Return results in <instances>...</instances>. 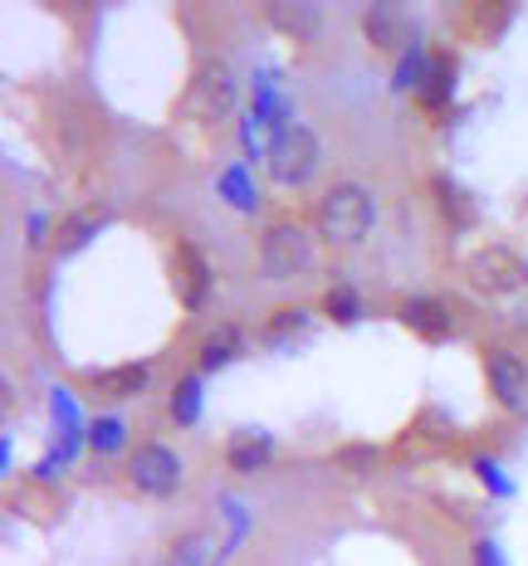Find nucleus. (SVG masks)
<instances>
[{
	"label": "nucleus",
	"instance_id": "obj_1",
	"mask_svg": "<svg viewBox=\"0 0 528 566\" xmlns=\"http://www.w3.org/2000/svg\"><path fill=\"white\" fill-rule=\"evenodd\" d=\"M313 226H319V240L333 244V250H358V244L372 234V226H377V196H372L362 181L328 186Z\"/></svg>",
	"mask_w": 528,
	"mask_h": 566
},
{
	"label": "nucleus",
	"instance_id": "obj_2",
	"mask_svg": "<svg viewBox=\"0 0 528 566\" xmlns=\"http://www.w3.org/2000/svg\"><path fill=\"white\" fill-rule=\"evenodd\" d=\"M319 264V234L299 220H275V226L260 230V274L284 283L299 279Z\"/></svg>",
	"mask_w": 528,
	"mask_h": 566
},
{
	"label": "nucleus",
	"instance_id": "obj_3",
	"mask_svg": "<svg viewBox=\"0 0 528 566\" xmlns=\"http://www.w3.org/2000/svg\"><path fill=\"white\" fill-rule=\"evenodd\" d=\"M269 176H275L279 186H289V191H299V186H309L313 176H319V161H323V147H319V133H313L309 123H289L284 133L269 137Z\"/></svg>",
	"mask_w": 528,
	"mask_h": 566
},
{
	"label": "nucleus",
	"instance_id": "obj_4",
	"mask_svg": "<svg viewBox=\"0 0 528 566\" xmlns=\"http://www.w3.org/2000/svg\"><path fill=\"white\" fill-rule=\"evenodd\" d=\"M465 283L485 298H514L528 289V259L509 244H485L465 259Z\"/></svg>",
	"mask_w": 528,
	"mask_h": 566
},
{
	"label": "nucleus",
	"instance_id": "obj_5",
	"mask_svg": "<svg viewBox=\"0 0 528 566\" xmlns=\"http://www.w3.org/2000/svg\"><path fill=\"white\" fill-rule=\"evenodd\" d=\"M127 479H133V489L147 493V499H172L186 479V464L172 444L152 440V444H143V450H133V459H127Z\"/></svg>",
	"mask_w": 528,
	"mask_h": 566
},
{
	"label": "nucleus",
	"instance_id": "obj_6",
	"mask_svg": "<svg viewBox=\"0 0 528 566\" xmlns=\"http://www.w3.org/2000/svg\"><path fill=\"white\" fill-rule=\"evenodd\" d=\"M235 98H240V84H235V74L226 64H201L191 78V88H186V103L182 108L191 117H201V123H216V117H226L235 108Z\"/></svg>",
	"mask_w": 528,
	"mask_h": 566
},
{
	"label": "nucleus",
	"instance_id": "obj_7",
	"mask_svg": "<svg viewBox=\"0 0 528 566\" xmlns=\"http://www.w3.org/2000/svg\"><path fill=\"white\" fill-rule=\"evenodd\" d=\"M485 381L509 416L528 410V361L514 347H485Z\"/></svg>",
	"mask_w": 528,
	"mask_h": 566
},
{
	"label": "nucleus",
	"instance_id": "obj_8",
	"mask_svg": "<svg viewBox=\"0 0 528 566\" xmlns=\"http://www.w3.org/2000/svg\"><path fill=\"white\" fill-rule=\"evenodd\" d=\"M210 289H216V269L201 254V244L176 240V298H182V308L201 313L210 303Z\"/></svg>",
	"mask_w": 528,
	"mask_h": 566
},
{
	"label": "nucleus",
	"instance_id": "obj_9",
	"mask_svg": "<svg viewBox=\"0 0 528 566\" xmlns=\"http://www.w3.org/2000/svg\"><path fill=\"white\" fill-rule=\"evenodd\" d=\"M362 34L382 54H402L406 44H416V25H411L406 6H367L362 10Z\"/></svg>",
	"mask_w": 528,
	"mask_h": 566
},
{
	"label": "nucleus",
	"instance_id": "obj_10",
	"mask_svg": "<svg viewBox=\"0 0 528 566\" xmlns=\"http://www.w3.org/2000/svg\"><path fill=\"white\" fill-rule=\"evenodd\" d=\"M255 117H260V127H269V137L275 133H284L289 123H299L289 108V98H284V88H279V69L275 64H265V69H255Z\"/></svg>",
	"mask_w": 528,
	"mask_h": 566
},
{
	"label": "nucleus",
	"instance_id": "obj_11",
	"mask_svg": "<svg viewBox=\"0 0 528 566\" xmlns=\"http://www.w3.org/2000/svg\"><path fill=\"white\" fill-rule=\"evenodd\" d=\"M396 317H402V327H411V333L426 337V342H445V337L455 333L451 308H445L441 298H431V293H416V298H406Z\"/></svg>",
	"mask_w": 528,
	"mask_h": 566
},
{
	"label": "nucleus",
	"instance_id": "obj_12",
	"mask_svg": "<svg viewBox=\"0 0 528 566\" xmlns=\"http://www.w3.org/2000/svg\"><path fill=\"white\" fill-rule=\"evenodd\" d=\"M275 459V434L260 430V424H240V430L226 440V464L235 474H255L260 464Z\"/></svg>",
	"mask_w": 528,
	"mask_h": 566
},
{
	"label": "nucleus",
	"instance_id": "obj_13",
	"mask_svg": "<svg viewBox=\"0 0 528 566\" xmlns=\"http://www.w3.org/2000/svg\"><path fill=\"white\" fill-rule=\"evenodd\" d=\"M240 352H245L240 323H220L216 333H206V337H201V352H196V371H201V376L226 371L230 361H240Z\"/></svg>",
	"mask_w": 528,
	"mask_h": 566
},
{
	"label": "nucleus",
	"instance_id": "obj_14",
	"mask_svg": "<svg viewBox=\"0 0 528 566\" xmlns=\"http://www.w3.org/2000/svg\"><path fill=\"white\" fill-rule=\"evenodd\" d=\"M265 15L275 30H284L289 40H303V44L319 40V30H323V6H313V0H303V6L275 0V6H265Z\"/></svg>",
	"mask_w": 528,
	"mask_h": 566
},
{
	"label": "nucleus",
	"instance_id": "obj_15",
	"mask_svg": "<svg viewBox=\"0 0 528 566\" xmlns=\"http://www.w3.org/2000/svg\"><path fill=\"white\" fill-rule=\"evenodd\" d=\"M93 386H99V396H108V400H133L152 386V361H123V367L93 371Z\"/></svg>",
	"mask_w": 528,
	"mask_h": 566
},
{
	"label": "nucleus",
	"instance_id": "obj_16",
	"mask_svg": "<svg viewBox=\"0 0 528 566\" xmlns=\"http://www.w3.org/2000/svg\"><path fill=\"white\" fill-rule=\"evenodd\" d=\"M201 410H206V376H201V371L176 376V386H172V396H167V416H172V424L191 430V424L201 420Z\"/></svg>",
	"mask_w": 528,
	"mask_h": 566
},
{
	"label": "nucleus",
	"instance_id": "obj_17",
	"mask_svg": "<svg viewBox=\"0 0 528 566\" xmlns=\"http://www.w3.org/2000/svg\"><path fill=\"white\" fill-rule=\"evenodd\" d=\"M216 196L226 200L230 210H240V216H255V210H260V186H255V176H250L245 161H230V167H220Z\"/></svg>",
	"mask_w": 528,
	"mask_h": 566
},
{
	"label": "nucleus",
	"instance_id": "obj_18",
	"mask_svg": "<svg viewBox=\"0 0 528 566\" xmlns=\"http://www.w3.org/2000/svg\"><path fill=\"white\" fill-rule=\"evenodd\" d=\"M455 88H460V59H455V54H436V69H431L426 88H421L416 98H421V108H426V113H445L455 103Z\"/></svg>",
	"mask_w": 528,
	"mask_h": 566
},
{
	"label": "nucleus",
	"instance_id": "obj_19",
	"mask_svg": "<svg viewBox=\"0 0 528 566\" xmlns=\"http://www.w3.org/2000/svg\"><path fill=\"white\" fill-rule=\"evenodd\" d=\"M431 196H436L441 216L451 220L455 230H469V226L479 220L475 196H469V191H465V181H455V176H436V181H431Z\"/></svg>",
	"mask_w": 528,
	"mask_h": 566
},
{
	"label": "nucleus",
	"instance_id": "obj_20",
	"mask_svg": "<svg viewBox=\"0 0 528 566\" xmlns=\"http://www.w3.org/2000/svg\"><path fill=\"white\" fill-rule=\"evenodd\" d=\"M431 69H436V50H426V44H406L402 54H396V69H392V93H421L431 78Z\"/></svg>",
	"mask_w": 528,
	"mask_h": 566
},
{
	"label": "nucleus",
	"instance_id": "obj_21",
	"mask_svg": "<svg viewBox=\"0 0 528 566\" xmlns=\"http://www.w3.org/2000/svg\"><path fill=\"white\" fill-rule=\"evenodd\" d=\"M323 313H328V323H343V327H358V323H362V317H367V303H362L358 283H348V279L328 283V293H323Z\"/></svg>",
	"mask_w": 528,
	"mask_h": 566
},
{
	"label": "nucleus",
	"instance_id": "obj_22",
	"mask_svg": "<svg viewBox=\"0 0 528 566\" xmlns=\"http://www.w3.org/2000/svg\"><path fill=\"white\" fill-rule=\"evenodd\" d=\"M167 566H226V557H220V547L206 533H186L172 542Z\"/></svg>",
	"mask_w": 528,
	"mask_h": 566
},
{
	"label": "nucleus",
	"instance_id": "obj_23",
	"mask_svg": "<svg viewBox=\"0 0 528 566\" xmlns=\"http://www.w3.org/2000/svg\"><path fill=\"white\" fill-rule=\"evenodd\" d=\"M50 416H54V434L59 440H89V424L79 416V400L64 386H50Z\"/></svg>",
	"mask_w": 528,
	"mask_h": 566
},
{
	"label": "nucleus",
	"instance_id": "obj_24",
	"mask_svg": "<svg viewBox=\"0 0 528 566\" xmlns=\"http://www.w3.org/2000/svg\"><path fill=\"white\" fill-rule=\"evenodd\" d=\"M89 450L103 454V459L123 454L127 450V420L123 416H93L89 420Z\"/></svg>",
	"mask_w": 528,
	"mask_h": 566
},
{
	"label": "nucleus",
	"instance_id": "obj_25",
	"mask_svg": "<svg viewBox=\"0 0 528 566\" xmlns=\"http://www.w3.org/2000/svg\"><path fill=\"white\" fill-rule=\"evenodd\" d=\"M303 327H309V308H279V313H269V323H265V342L269 347H284Z\"/></svg>",
	"mask_w": 528,
	"mask_h": 566
},
{
	"label": "nucleus",
	"instance_id": "obj_26",
	"mask_svg": "<svg viewBox=\"0 0 528 566\" xmlns=\"http://www.w3.org/2000/svg\"><path fill=\"white\" fill-rule=\"evenodd\" d=\"M220 513H226V542H220V557H230V552L245 542V533H250V513H245V503H235V499H220Z\"/></svg>",
	"mask_w": 528,
	"mask_h": 566
},
{
	"label": "nucleus",
	"instance_id": "obj_27",
	"mask_svg": "<svg viewBox=\"0 0 528 566\" xmlns=\"http://www.w3.org/2000/svg\"><path fill=\"white\" fill-rule=\"evenodd\" d=\"M103 226H108L103 216H74V220L64 226V244H59V250H64V254H79V250H84V244L93 240V234H103Z\"/></svg>",
	"mask_w": 528,
	"mask_h": 566
},
{
	"label": "nucleus",
	"instance_id": "obj_28",
	"mask_svg": "<svg viewBox=\"0 0 528 566\" xmlns=\"http://www.w3.org/2000/svg\"><path fill=\"white\" fill-rule=\"evenodd\" d=\"M475 474H479V483H485L495 499H514V479L504 474V464H495L489 454H475Z\"/></svg>",
	"mask_w": 528,
	"mask_h": 566
},
{
	"label": "nucleus",
	"instance_id": "obj_29",
	"mask_svg": "<svg viewBox=\"0 0 528 566\" xmlns=\"http://www.w3.org/2000/svg\"><path fill=\"white\" fill-rule=\"evenodd\" d=\"M240 147H245V157H269V142L260 137V117L255 113L240 117Z\"/></svg>",
	"mask_w": 528,
	"mask_h": 566
},
{
	"label": "nucleus",
	"instance_id": "obj_30",
	"mask_svg": "<svg viewBox=\"0 0 528 566\" xmlns=\"http://www.w3.org/2000/svg\"><path fill=\"white\" fill-rule=\"evenodd\" d=\"M475 566H509V562H504V547H499L495 537H485L475 547Z\"/></svg>",
	"mask_w": 528,
	"mask_h": 566
},
{
	"label": "nucleus",
	"instance_id": "obj_31",
	"mask_svg": "<svg viewBox=\"0 0 528 566\" xmlns=\"http://www.w3.org/2000/svg\"><path fill=\"white\" fill-rule=\"evenodd\" d=\"M44 230H50V220L40 216V210H34L30 216V226H25V234H30V244H44Z\"/></svg>",
	"mask_w": 528,
	"mask_h": 566
},
{
	"label": "nucleus",
	"instance_id": "obj_32",
	"mask_svg": "<svg viewBox=\"0 0 528 566\" xmlns=\"http://www.w3.org/2000/svg\"><path fill=\"white\" fill-rule=\"evenodd\" d=\"M10 459H15V434L6 430V440H0V469H10Z\"/></svg>",
	"mask_w": 528,
	"mask_h": 566
}]
</instances>
